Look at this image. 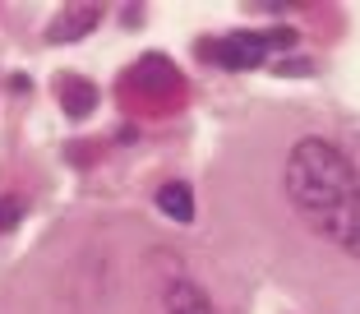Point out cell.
Wrapping results in <instances>:
<instances>
[{
  "label": "cell",
  "mask_w": 360,
  "mask_h": 314,
  "mask_svg": "<svg viewBox=\"0 0 360 314\" xmlns=\"http://www.w3.org/2000/svg\"><path fill=\"white\" fill-rule=\"evenodd\" d=\"M282 42H291V32H277V37H264V32H226L222 42H203L199 56L203 61H217L222 70H255Z\"/></svg>",
  "instance_id": "3957f363"
},
{
  "label": "cell",
  "mask_w": 360,
  "mask_h": 314,
  "mask_svg": "<svg viewBox=\"0 0 360 314\" xmlns=\"http://www.w3.org/2000/svg\"><path fill=\"white\" fill-rule=\"evenodd\" d=\"M10 227V208H5V203H0V231Z\"/></svg>",
  "instance_id": "5b68a950"
},
{
  "label": "cell",
  "mask_w": 360,
  "mask_h": 314,
  "mask_svg": "<svg viewBox=\"0 0 360 314\" xmlns=\"http://www.w3.org/2000/svg\"><path fill=\"white\" fill-rule=\"evenodd\" d=\"M203 241L300 314H360V115L255 102L199 180Z\"/></svg>",
  "instance_id": "6da1fadb"
},
{
  "label": "cell",
  "mask_w": 360,
  "mask_h": 314,
  "mask_svg": "<svg viewBox=\"0 0 360 314\" xmlns=\"http://www.w3.org/2000/svg\"><path fill=\"white\" fill-rule=\"evenodd\" d=\"M153 203H158V213L171 222V227H185V231H190V222L199 218V203H194L190 180H167V185H158Z\"/></svg>",
  "instance_id": "277c9868"
},
{
  "label": "cell",
  "mask_w": 360,
  "mask_h": 314,
  "mask_svg": "<svg viewBox=\"0 0 360 314\" xmlns=\"http://www.w3.org/2000/svg\"><path fill=\"white\" fill-rule=\"evenodd\" d=\"M259 287L203 236L129 203H75L0 268V314H255Z\"/></svg>",
  "instance_id": "7a4b0ae2"
}]
</instances>
